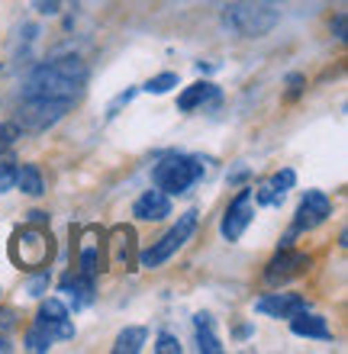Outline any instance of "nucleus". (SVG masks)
Masks as SVG:
<instances>
[{
  "label": "nucleus",
  "instance_id": "1",
  "mask_svg": "<svg viewBox=\"0 0 348 354\" xmlns=\"http://www.w3.org/2000/svg\"><path fill=\"white\" fill-rule=\"evenodd\" d=\"M84 65L81 58L68 55L46 62L29 71L26 84H23V103H19V126L26 129H46L55 120H62L77 93L84 87Z\"/></svg>",
  "mask_w": 348,
  "mask_h": 354
},
{
  "label": "nucleus",
  "instance_id": "2",
  "mask_svg": "<svg viewBox=\"0 0 348 354\" xmlns=\"http://www.w3.org/2000/svg\"><path fill=\"white\" fill-rule=\"evenodd\" d=\"M277 19H281L277 7L264 3V0H239V3L226 7L223 23H226L232 32H239V36L258 39V36H264V32H271V29L277 26Z\"/></svg>",
  "mask_w": 348,
  "mask_h": 354
},
{
  "label": "nucleus",
  "instance_id": "3",
  "mask_svg": "<svg viewBox=\"0 0 348 354\" xmlns=\"http://www.w3.org/2000/svg\"><path fill=\"white\" fill-rule=\"evenodd\" d=\"M200 177H203V165H200L197 158H187V155H168V158L158 161V165H155V171H152L155 187H158V190H165L168 196L190 190Z\"/></svg>",
  "mask_w": 348,
  "mask_h": 354
},
{
  "label": "nucleus",
  "instance_id": "4",
  "mask_svg": "<svg viewBox=\"0 0 348 354\" xmlns=\"http://www.w3.org/2000/svg\"><path fill=\"white\" fill-rule=\"evenodd\" d=\"M10 252H13V261L19 268H26V270L46 268L48 258H52V239L46 232L33 229V225H26V229H19L13 235V248Z\"/></svg>",
  "mask_w": 348,
  "mask_h": 354
},
{
  "label": "nucleus",
  "instance_id": "5",
  "mask_svg": "<svg viewBox=\"0 0 348 354\" xmlns=\"http://www.w3.org/2000/svg\"><path fill=\"white\" fill-rule=\"evenodd\" d=\"M194 229H197V213H194V209H187V213L178 219V225H174L171 232H165L158 242L152 245L149 252L142 254V268H158V264H165L171 254L178 252L181 245L194 235Z\"/></svg>",
  "mask_w": 348,
  "mask_h": 354
},
{
  "label": "nucleus",
  "instance_id": "6",
  "mask_svg": "<svg viewBox=\"0 0 348 354\" xmlns=\"http://www.w3.org/2000/svg\"><path fill=\"white\" fill-rule=\"evenodd\" d=\"M36 328H42L52 342H68L75 338V322H71V309L62 303V299H46L42 309L36 313Z\"/></svg>",
  "mask_w": 348,
  "mask_h": 354
},
{
  "label": "nucleus",
  "instance_id": "7",
  "mask_svg": "<svg viewBox=\"0 0 348 354\" xmlns=\"http://www.w3.org/2000/svg\"><path fill=\"white\" fill-rule=\"evenodd\" d=\"M329 213H332L329 196L320 194V190H306V196H303L300 209H297V219H293V229H291V235H287L284 248H291V242H293V235L297 232H306V229H316L320 223H326Z\"/></svg>",
  "mask_w": 348,
  "mask_h": 354
},
{
  "label": "nucleus",
  "instance_id": "8",
  "mask_svg": "<svg viewBox=\"0 0 348 354\" xmlns=\"http://www.w3.org/2000/svg\"><path fill=\"white\" fill-rule=\"evenodd\" d=\"M252 216H255V190H239V196L229 203L226 216H223V239L239 242L242 232L248 229V223H252Z\"/></svg>",
  "mask_w": 348,
  "mask_h": 354
},
{
  "label": "nucleus",
  "instance_id": "9",
  "mask_svg": "<svg viewBox=\"0 0 348 354\" xmlns=\"http://www.w3.org/2000/svg\"><path fill=\"white\" fill-rule=\"evenodd\" d=\"M255 309L271 319H293L297 313L306 309V299L300 293H268V297H262L255 303Z\"/></svg>",
  "mask_w": 348,
  "mask_h": 354
},
{
  "label": "nucleus",
  "instance_id": "10",
  "mask_svg": "<svg viewBox=\"0 0 348 354\" xmlns=\"http://www.w3.org/2000/svg\"><path fill=\"white\" fill-rule=\"evenodd\" d=\"M132 216L136 219H142V223H158V219H165V216H171V200L165 190H145V194L132 203Z\"/></svg>",
  "mask_w": 348,
  "mask_h": 354
},
{
  "label": "nucleus",
  "instance_id": "11",
  "mask_svg": "<svg viewBox=\"0 0 348 354\" xmlns=\"http://www.w3.org/2000/svg\"><path fill=\"white\" fill-rule=\"evenodd\" d=\"M303 268H310V258L300 252H291V248H281V254L268 264V283H281V280L293 277V274H300Z\"/></svg>",
  "mask_w": 348,
  "mask_h": 354
},
{
  "label": "nucleus",
  "instance_id": "12",
  "mask_svg": "<svg viewBox=\"0 0 348 354\" xmlns=\"http://www.w3.org/2000/svg\"><path fill=\"white\" fill-rule=\"evenodd\" d=\"M62 293L68 297V303H71V309H84L91 299H94V277H87V274H81V270H75V274H68L65 280H62Z\"/></svg>",
  "mask_w": 348,
  "mask_h": 354
},
{
  "label": "nucleus",
  "instance_id": "13",
  "mask_svg": "<svg viewBox=\"0 0 348 354\" xmlns=\"http://www.w3.org/2000/svg\"><path fill=\"white\" fill-rule=\"evenodd\" d=\"M291 328H293V335H303V338H332L329 326H326V319H322V316H310L306 309H303V313H297V316L291 319Z\"/></svg>",
  "mask_w": 348,
  "mask_h": 354
},
{
  "label": "nucleus",
  "instance_id": "14",
  "mask_svg": "<svg viewBox=\"0 0 348 354\" xmlns=\"http://www.w3.org/2000/svg\"><path fill=\"white\" fill-rule=\"evenodd\" d=\"M219 97V91L210 81H200V84H190L187 91L178 97V110H184V113H190V110H197V106H203V103H210V100H217Z\"/></svg>",
  "mask_w": 348,
  "mask_h": 354
},
{
  "label": "nucleus",
  "instance_id": "15",
  "mask_svg": "<svg viewBox=\"0 0 348 354\" xmlns=\"http://www.w3.org/2000/svg\"><path fill=\"white\" fill-rule=\"evenodd\" d=\"M194 328H197V351H207V354L223 351V342H219L217 332H213V319H210L207 313L194 316Z\"/></svg>",
  "mask_w": 348,
  "mask_h": 354
},
{
  "label": "nucleus",
  "instance_id": "16",
  "mask_svg": "<svg viewBox=\"0 0 348 354\" xmlns=\"http://www.w3.org/2000/svg\"><path fill=\"white\" fill-rule=\"evenodd\" d=\"M17 187L23 190V194H29V196H39L42 190H46L42 174H39L36 165H23V168H17Z\"/></svg>",
  "mask_w": 348,
  "mask_h": 354
},
{
  "label": "nucleus",
  "instance_id": "17",
  "mask_svg": "<svg viewBox=\"0 0 348 354\" xmlns=\"http://www.w3.org/2000/svg\"><path fill=\"white\" fill-rule=\"evenodd\" d=\"M145 328H139V326H132V328H126V332H120V338H116V345H113V351L116 354H136V351H142V345H145Z\"/></svg>",
  "mask_w": 348,
  "mask_h": 354
},
{
  "label": "nucleus",
  "instance_id": "18",
  "mask_svg": "<svg viewBox=\"0 0 348 354\" xmlns=\"http://www.w3.org/2000/svg\"><path fill=\"white\" fill-rule=\"evenodd\" d=\"M17 139H19V126H17V122H0V155L13 149V145H17Z\"/></svg>",
  "mask_w": 348,
  "mask_h": 354
},
{
  "label": "nucleus",
  "instance_id": "19",
  "mask_svg": "<svg viewBox=\"0 0 348 354\" xmlns=\"http://www.w3.org/2000/svg\"><path fill=\"white\" fill-rule=\"evenodd\" d=\"M171 87H178V75H171V71H165V75L152 77L149 84H145V91H149V93H168Z\"/></svg>",
  "mask_w": 348,
  "mask_h": 354
},
{
  "label": "nucleus",
  "instance_id": "20",
  "mask_svg": "<svg viewBox=\"0 0 348 354\" xmlns=\"http://www.w3.org/2000/svg\"><path fill=\"white\" fill-rule=\"evenodd\" d=\"M26 348H29V351H48V348H52V338H48L42 328L33 326L26 332Z\"/></svg>",
  "mask_w": 348,
  "mask_h": 354
},
{
  "label": "nucleus",
  "instance_id": "21",
  "mask_svg": "<svg viewBox=\"0 0 348 354\" xmlns=\"http://www.w3.org/2000/svg\"><path fill=\"white\" fill-rule=\"evenodd\" d=\"M255 200H258L262 206H277L284 200V194H277L271 184H262L258 190H255Z\"/></svg>",
  "mask_w": 348,
  "mask_h": 354
},
{
  "label": "nucleus",
  "instance_id": "22",
  "mask_svg": "<svg viewBox=\"0 0 348 354\" xmlns=\"http://www.w3.org/2000/svg\"><path fill=\"white\" fill-rule=\"evenodd\" d=\"M268 184H271L274 190H277V194H287V190H291V187L297 184V174H293V171H277V174H274L271 180H268Z\"/></svg>",
  "mask_w": 348,
  "mask_h": 354
},
{
  "label": "nucleus",
  "instance_id": "23",
  "mask_svg": "<svg viewBox=\"0 0 348 354\" xmlns=\"http://www.w3.org/2000/svg\"><path fill=\"white\" fill-rule=\"evenodd\" d=\"M155 351H158V354H181V342L174 335H168V332H161Z\"/></svg>",
  "mask_w": 348,
  "mask_h": 354
},
{
  "label": "nucleus",
  "instance_id": "24",
  "mask_svg": "<svg viewBox=\"0 0 348 354\" xmlns=\"http://www.w3.org/2000/svg\"><path fill=\"white\" fill-rule=\"evenodd\" d=\"M13 184H17V168L13 165H0V194H7Z\"/></svg>",
  "mask_w": 348,
  "mask_h": 354
},
{
  "label": "nucleus",
  "instance_id": "25",
  "mask_svg": "<svg viewBox=\"0 0 348 354\" xmlns=\"http://www.w3.org/2000/svg\"><path fill=\"white\" fill-rule=\"evenodd\" d=\"M46 287H48V277L42 274V277H36L33 283H29V293H33V297H42V293H46Z\"/></svg>",
  "mask_w": 348,
  "mask_h": 354
},
{
  "label": "nucleus",
  "instance_id": "26",
  "mask_svg": "<svg viewBox=\"0 0 348 354\" xmlns=\"http://www.w3.org/2000/svg\"><path fill=\"white\" fill-rule=\"evenodd\" d=\"M55 7H58V0H36L39 13H55Z\"/></svg>",
  "mask_w": 348,
  "mask_h": 354
},
{
  "label": "nucleus",
  "instance_id": "27",
  "mask_svg": "<svg viewBox=\"0 0 348 354\" xmlns=\"http://www.w3.org/2000/svg\"><path fill=\"white\" fill-rule=\"evenodd\" d=\"M332 29H336V36H339V39H345V13H339V17H336Z\"/></svg>",
  "mask_w": 348,
  "mask_h": 354
},
{
  "label": "nucleus",
  "instance_id": "28",
  "mask_svg": "<svg viewBox=\"0 0 348 354\" xmlns=\"http://www.w3.org/2000/svg\"><path fill=\"white\" fill-rule=\"evenodd\" d=\"M13 326V309H3L0 313V328H10Z\"/></svg>",
  "mask_w": 348,
  "mask_h": 354
},
{
  "label": "nucleus",
  "instance_id": "29",
  "mask_svg": "<svg viewBox=\"0 0 348 354\" xmlns=\"http://www.w3.org/2000/svg\"><path fill=\"white\" fill-rule=\"evenodd\" d=\"M29 216H33V223H48L46 213H29Z\"/></svg>",
  "mask_w": 348,
  "mask_h": 354
},
{
  "label": "nucleus",
  "instance_id": "30",
  "mask_svg": "<svg viewBox=\"0 0 348 354\" xmlns=\"http://www.w3.org/2000/svg\"><path fill=\"white\" fill-rule=\"evenodd\" d=\"M3 351H10V345L3 342V338H0V354H3Z\"/></svg>",
  "mask_w": 348,
  "mask_h": 354
}]
</instances>
